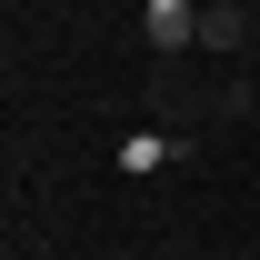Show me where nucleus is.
Returning <instances> with one entry per match:
<instances>
[{
    "instance_id": "2",
    "label": "nucleus",
    "mask_w": 260,
    "mask_h": 260,
    "mask_svg": "<svg viewBox=\"0 0 260 260\" xmlns=\"http://www.w3.org/2000/svg\"><path fill=\"white\" fill-rule=\"evenodd\" d=\"M250 30H260V10H240V0L200 10V50H250Z\"/></svg>"
},
{
    "instance_id": "3",
    "label": "nucleus",
    "mask_w": 260,
    "mask_h": 260,
    "mask_svg": "<svg viewBox=\"0 0 260 260\" xmlns=\"http://www.w3.org/2000/svg\"><path fill=\"white\" fill-rule=\"evenodd\" d=\"M250 80H260V50H250Z\"/></svg>"
},
{
    "instance_id": "5",
    "label": "nucleus",
    "mask_w": 260,
    "mask_h": 260,
    "mask_svg": "<svg viewBox=\"0 0 260 260\" xmlns=\"http://www.w3.org/2000/svg\"><path fill=\"white\" fill-rule=\"evenodd\" d=\"M130 260H140V250H130Z\"/></svg>"
},
{
    "instance_id": "1",
    "label": "nucleus",
    "mask_w": 260,
    "mask_h": 260,
    "mask_svg": "<svg viewBox=\"0 0 260 260\" xmlns=\"http://www.w3.org/2000/svg\"><path fill=\"white\" fill-rule=\"evenodd\" d=\"M140 30H150V50H200V0H150Z\"/></svg>"
},
{
    "instance_id": "4",
    "label": "nucleus",
    "mask_w": 260,
    "mask_h": 260,
    "mask_svg": "<svg viewBox=\"0 0 260 260\" xmlns=\"http://www.w3.org/2000/svg\"><path fill=\"white\" fill-rule=\"evenodd\" d=\"M200 10H210V0H200Z\"/></svg>"
}]
</instances>
